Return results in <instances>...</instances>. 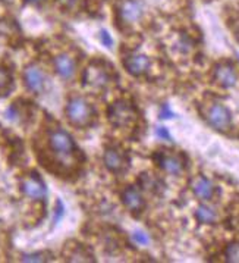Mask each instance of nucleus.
Masks as SVG:
<instances>
[{
    "mask_svg": "<svg viewBox=\"0 0 239 263\" xmlns=\"http://www.w3.org/2000/svg\"><path fill=\"white\" fill-rule=\"evenodd\" d=\"M65 112H66V118L71 122V125L77 128H87L96 119L94 107L84 97H80V96L69 99Z\"/></svg>",
    "mask_w": 239,
    "mask_h": 263,
    "instance_id": "f257e3e1",
    "label": "nucleus"
},
{
    "mask_svg": "<svg viewBox=\"0 0 239 263\" xmlns=\"http://www.w3.org/2000/svg\"><path fill=\"white\" fill-rule=\"evenodd\" d=\"M48 147L60 162L71 160L78 153L74 138L63 130H53L48 134Z\"/></svg>",
    "mask_w": 239,
    "mask_h": 263,
    "instance_id": "f03ea898",
    "label": "nucleus"
},
{
    "mask_svg": "<svg viewBox=\"0 0 239 263\" xmlns=\"http://www.w3.org/2000/svg\"><path fill=\"white\" fill-rule=\"evenodd\" d=\"M107 118L110 121L112 125L125 128L129 127L135 122L137 119V110L134 109V106L126 102V100H116L115 103H112L107 109Z\"/></svg>",
    "mask_w": 239,
    "mask_h": 263,
    "instance_id": "7ed1b4c3",
    "label": "nucleus"
},
{
    "mask_svg": "<svg viewBox=\"0 0 239 263\" xmlns=\"http://www.w3.org/2000/svg\"><path fill=\"white\" fill-rule=\"evenodd\" d=\"M84 86L91 88H106L110 84V72L103 62H91L82 75Z\"/></svg>",
    "mask_w": 239,
    "mask_h": 263,
    "instance_id": "20e7f679",
    "label": "nucleus"
},
{
    "mask_svg": "<svg viewBox=\"0 0 239 263\" xmlns=\"http://www.w3.org/2000/svg\"><path fill=\"white\" fill-rule=\"evenodd\" d=\"M207 122L217 131H228L232 125V113L222 103H213L205 110Z\"/></svg>",
    "mask_w": 239,
    "mask_h": 263,
    "instance_id": "39448f33",
    "label": "nucleus"
},
{
    "mask_svg": "<svg viewBox=\"0 0 239 263\" xmlns=\"http://www.w3.org/2000/svg\"><path fill=\"white\" fill-rule=\"evenodd\" d=\"M21 191L33 200H43L47 196V187L36 172H31L21 179Z\"/></svg>",
    "mask_w": 239,
    "mask_h": 263,
    "instance_id": "423d86ee",
    "label": "nucleus"
},
{
    "mask_svg": "<svg viewBox=\"0 0 239 263\" xmlns=\"http://www.w3.org/2000/svg\"><path fill=\"white\" fill-rule=\"evenodd\" d=\"M123 66L128 74L132 77H141L144 75L150 68V59L145 54L141 53H131L126 57H123Z\"/></svg>",
    "mask_w": 239,
    "mask_h": 263,
    "instance_id": "0eeeda50",
    "label": "nucleus"
},
{
    "mask_svg": "<svg viewBox=\"0 0 239 263\" xmlns=\"http://www.w3.org/2000/svg\"><path fill=\"white\" fill-rule=\"evenodd\" d=\"M214 81L225 88H231L237 86V81H238V75L235 72V68L228 63V62H223V63H219L216 68H214Z\"/></svg>",
    "mask_w": 239,
    "mask_h": 263,
    "instance_id": "6e6552de",
    "label": "nucleus"
},
{
    "mask_svg": "<svg viewBox=\"0 0 239 263\" xmlns=\"http://www.w3.org/2000/svg\"><path fill=\"white\" fill-rule=\"evenodd\" d=\"M103 162L104 166L113 172V174H120L122 171H125L126 165H128V159L126 156H123V153L118 150V149H106L104 155H103Z\"/></svg>",
    "mask_w": 239,
    "mask_h": 263,
    "instance_id": "1a4fd4ad",
    "label": "nucleus"
},
{
    "mask_svg": "<svg viewBox=\"0 0 239 263\" xmlns=\"http://www.w3.org/2000/svg\"><path fill=\"white\" fill-rule=\"evenodd\" d=\"M122 203L131 213H141L145 206L143 194L137 187H128L122 193Z\"/></svg>",
    "mask_w": 239,
    "mask_h": 263,
    "instance_id": "9d476101",
    "label": "nucleus"
},
{
    "mask_svg": "<svg viewBox=\"0 0 239 263\" xmlns=\"http://www.w3.org/2000/svg\"><path fill=\"white\" fill-rule=\"evenodd\" d=\"M157 163L163 171H166L167 174H172V175H179L185 169V162H184L182 156H179V155L161 153L157 158Z\"/></svg>",
    "mask_w": 239,
    "mask_h": 263,
    "instance_id": "9b49d317",
    "label": "nucleus"
},
{
    "mask_svg": "<svg viewBox=\"0 0 239 263\" xmlns=\"http://www.w3.org/2000/svg\"><path fill=\"white\" fill-rule=\"evenodd\" d=\"M24 84L33 93L43 91L44 84H46V78H44V74L39 66L31 65L24 71Z\"/></svg>",
    "mask_w": 239,
    "mask_h": 263,
    "instance_id": "f8f14e48",
    "label": "nucleus"
},
{
    "mask_svg": "<svg viewBox=\"0 0 239 263\" xmlns=\"http://www.w3.org/2000/svg\"><path fill=\"white\" fill-rule=\"evenodd\" d=\"M120 18L128 24L137 22L143 18V4L138 0H125L119 7Z\"/></svg>",
    "mask_w": 239,
    "mask_h": 263,
    "instance_id": "ddd939ff",
    "label": "nucleus"
},
{
    "mask_svg": "<svg viewBox=\"0 0 239 263\" xmlns=\"http://www.w3.org/2000/svg\"><path fill=\"white\" fill-rule=\"evenodd\" d=\"M191 188H192V193L198 197L199 200H211L213 196H214V184L207 179L205 176H197L195 179H192L191 182Z\"/></svg>",
    "mask_w": 239,
    "mask_h": 263,
    "instance_id": "4468645a",
    "label": "nucleus"
},
{
    "mask_svg": "<svg viewBox=\"0 0 239 263\" xmlns=\"http://www.w3.org/2000/svg\"><path fill=\"white\" fill-rule=\"evenodd\" d=\"M54 69L57 72L59 77H62L63 80H71L75 74V60L69 56V54H59L54 57Z\"/></svg>",
    "mask_w": 239,
    "mask_h": 263,
    "instance_id": "2eb2a0df",
    "label": "nucleus"
},
{
    "mask_svg": "<svg viewBox=\"0 0 239 263\" xmlns=\"http://www.w3.org/2000/svg\"><path fill=\"white\" fill-rule=\"evenodd\" d=\"M195 218H197L199 223H213L217 219V215L210 206L199 205L197 210H195Z\"/></svg>",
    "mask_w": 239,
    "mask_h": 263,
    "instance_id": "dca6fc26",
    "label": "nucleus"
},
{
    "mask_svg": "<svg viewBox=\"0 0 239 263\" xmlns=\"http://www.w3.org/2000/svg\"><path fill=\"white\" fill-rule=\"evenodd\" d=\"M93 256L82 247V246H75L72 249V252L68 255V261L69 262H94V259H91Z\"/></svg>",
    "mask_w": 239,
    "mask_h": 263,
    "instance_id": "f3484780",
    "label": "nucleus"
},
{
    "mask_svg": "<svg viewBox=\"0 0 239 263\" xmlns=\"http://www.w3.org/2000/svg\"><path fill=\"white\" fill-rule=\"evenodd\" d=\"M13 88V78L9 71L0 68V96H7Z\"/></svg>",
    "mask_w": 239,
    "mask_h": 263,
    "instance_id": "a211bd4d",
    "label": "nucleus"
},
{
    "mask_svg": "<svg viewBox=\"0 0 239 263\" xmlns=\"http://www.w3.org/2000/svg\"><path fill=\"white\" fill-rule=\"evenodd\" d=\"M225 258L231 263H239V243H231L225 250Z\"/></svg>",
    "mask_w": 239,
    "mask_h": 263,
    "instance_id": "6ab92c4d",
    "label": "nucleus"
},
{
    "mask_svg": "<svg viewBox=\"0 0 239 263\" xmlns=\"http://www.w3.org/2000/svg\"><path fill=\"white\" fill-rule=\"evenodd\" d=\"M22 262H37L43 263L50 261V255L48 253H44V252H39V253H31V255H25L22 259Z\"/></svg>",
    "mask_w": 239,
    "mask_h": 263,
    "instance_id": "aec40b11",
    "label": "nucleus"
},
{
    "mask_svg": "<svg viewBox=\"0 0 239 263\" xmlns=\"http://www.w3.org/2000/svg\"><path fill=\"white\" fill-rule=\"evenodd\" d=\"M132 240H134V243H137L138 246H147V244L150 243V237H148L145 232H143V231H135V232L132 234Z\"/></svg>",
    "mask_w": 239,
    "mask_h": 263,
    "instance_id": "412c9836",
    "label": "nucleus"
},
{
    "mask_svg": "<svg viewBox=\"0 0 239 263\" xmlns=\"http://www.w3.org/2000/svg\"><path fill=\"white\" fill-rule=\"evenodd\" d=\"M98 39H100V42H101V44H103L106 49H112V46H113V39H112V36L109 34L107 30H101L100 34H98Z\"/></svg>",
    "mask_w": 239,
    "mask_h": 263,
    "instance_id": "4be33fe9",
    "label": "nucleus"
},
{
    "mask_svg": "<svg viewBox=\"0 0 239 263\" xmlns=\"http://www.w3.org/2000/svg\"><path fill=\"white\" fill-rule=\"evenodd\" d=\"M65 215V206L62 203V200H56V208H54V218H53V223H57L59 220L63 218Z\"/></svg>",
    "mask_w": 239,
    "mask_h": 263,
    "instance_id": "5701e85b",
    "label": "nucleus"
},
{
    "mask_svg": "<svg viewBox=\"0 0 239 263\" xmlns=\"http://www.w3.org/2000/svg\"><path fill=\"white\" fill-rule=\"evenodd\" d=\"M159 116L160 119H172V118H175V113L172 112V109L167 105H163L161 109H160Z\"/></svg>",
    "mask_w": 239,
    "mask_h": 263,
    "instance_id": "b1692460",
    "label": "nucleus"
},
{
    "mask_svg": "<svg viewBox=\"0 0 239 263\" xmlns=\"http://www.w3.org/2000/svg\"><path fill=\"white\" fill-rule=\"evenodd\" d=\"M156 135L159 137L160 140L172 141V135L169 134V131H167V128H164V127H159V128H156Z\"/></svg>",
    "mask_w": 239,
    "mask_h": 263,
    "instance_id": "393cba45",
    "label": "nucleus"
},
{
    "mask_svg": "<svg viewBox=\"0 0 239 263\" xmlns=\"http://www.w3.org/2000/svg\"><path fill=\"white\" fill-rule=\"evenodd\" d=\"M28 3H40V1H43V0H27Z\"/></svg>",
    "mask_w": 239,
    "mask_h": 263,
    "instance_id": "a878e982",
    "label": "nucleus"
}]
</instances>
